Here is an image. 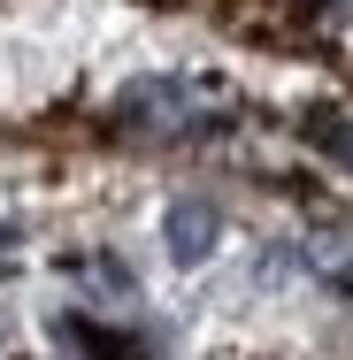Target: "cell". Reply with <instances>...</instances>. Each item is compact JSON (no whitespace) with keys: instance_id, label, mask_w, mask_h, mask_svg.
Returning <instances> with one entry per match:
<instances>
[{"instance_id":"obj_1","label":"cell","mask_w":353,"mask_h":360,"mask_svg":"<svg viewBox=\"0 0 353 360\" xmlns=\"http://www.w3.org/2000/svg\"><path fill=\"white\" fill-rule=\"evenodd\" d=\"M185 115H192V100H185V84H169V77H139V84H123V92H116V123H123V131H139V139L185 131Z\"/></svg>"},{"instance_id":"obj_2","label":"cell","mask_w":353,"mask_h":360,"mask_svg":"<svg viewBox=\"0 0 353 360\" xmlns=\"http://www.w3.org/2000/svg\"><path fill=\"white\" fill-rule=\"evenodd\" d=\"M215 238H223L215 200H177V207L161 215V245H169V261H177V269H200V261L215 253Z\"/></svg>"},{"instance_id":"obj_3","label":"cell","mask_w":353,"mask_h":360,"mask_svg":"<svg viewBox=\"0 0 353 360\" xmlns=\"http://www.w3.org/2000/svg\"><path fill=\"white\" fill-rule=\"evenodd\" d=\"M54 338H62V345H77V353H92V360H146V345L139 338H116V330H92V322H62V314H54Z\"/></svg>"},{"instance_id":"obj_4","label":"cell","mask_w":353,"mask_h":360,"mask_svg":"<svg viewBox=\"0 0 353 360\" xmlns=\"http://www.w3.org/2000/svg\"><path fill=\"white\" fill-rule=\"evenodd\" d=\"M315 139H323V146H330V153L353 169V123H330V115H323V123H315Z\"/></svg>"},{"instance_id":"obj_5","label":"cell","mask_w":353,"mask_h":360,"mask_svg":"<svg viewBox=\"0 0 353 360\" xmlns=\"http://www.w3.org/2000/svg\"><path fill=\"white\" fill-rule=\"evenodd\" d=\"M100 284H108V291H123V299H131V291H139V276H131L123 261H100Z\"/></svg>"},{"instance_id":"obj_6","label":"cell","mask_w":353,"mask_h":360,"mask_svg":"<svg viewBox=\"0 0 353 360\" xmlns=\"http://www.w3.org/2000/svg\"><path fill=\"white\" fill-rule=\"evenodd\" d=\"M8 245H16V230H0V253H8Z\"/></svg>"}]
</instances>
